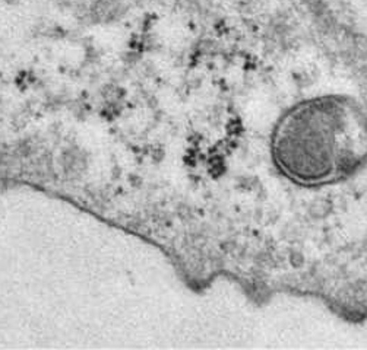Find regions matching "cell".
Masks as SVG:
<instances>
[{
    "label": "cell",
    "mask_w": 367,
    "mask_h": 350,
    "mask_svg": "<svg viewBox=\"0 0 367 350\" xmlns=\"http://www.w3.org/2000/svg\"><path fill=\"white\" fill-rule=\"evenodd\" d=\"M126 10L123 0H91L87 5V15L97 22H108L120 18Z\"/></svg>",
    "instance_id": "cell-1"
}]
</instances>
